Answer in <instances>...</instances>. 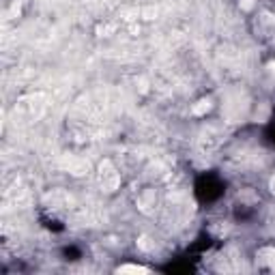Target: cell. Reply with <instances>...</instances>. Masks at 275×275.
<instances>
[{"label": "cell", "instance_id": "6da1fadb", "mask_svg": "<svg viewBox=\"0 0 275 275\" xmlns=\"http://www.w3.org/2000/svg\"><path fill=\"white\" fill-rule=\"evenodd\" d=\"M99 183L106 191H114L116 185H118V172L112 168L110 161H104L101 168H99Z\"/></svg>", "mask_w": 275, "mask_h": 275}, {"label": "cell", "instance_id": "7a4b0ae2", "mask_svg": "<svg viewBox=\"0 0 275 275\" xmlns=\"http://www.w3.org/2000/svg\"><path fill=\"white\" fill-rule=\"evenodd\" d=\"M62 166L69 168L73 174H84V172L88 170V163H84V161H78V159H73V157H69V159L62 161Z\"/></svg>", "mask_w": 275, "mask_h": 275}, {"label": "cell", "instance_id": "3957f363", "mask_svg": "<svg viewBox=\"0 0 275 275\" xmlns=\"http://www.w3.org/2000/svg\"><path fill=\"white\" fill-rule=\"evenodd\" d=\"M118 273H149V269L138 267V264H125V267L118 269Z\"/></svg>", "mask_w": 275, "mask_h": 275}, {"label": "cell", "instance_id": "277c9868", "mask_svg": "<svg viewBox=\"0 0 275 275\" xmlns=\"http://www.w3.org/2000/svg\"><path fill=\"white\" fill-rule=\"evenodd\" d=\"M209 110V101H200V106L194 108V114H204Z\"/></svg>", "mask_w": 275, "mask_h": 275}, {"label": "cell", "instance_id": "5b68a950", "mask_svg": "<svg viewBox=\"0 0 275 275\" xmlns=\"http://www.w3.org/2000/svg\"><path fill=\"white\" fill-rule=\"evenodd\" d=\"M252 5H254V3H252V0H245V3H243V5H241V7H243V9H250V7H252Z\"/></svg>", "mask_w": 275, "mask_h": 275}, {"label": "cell", "instance_id": "8992f818", "mask_svg": "<svg viewBox=\"0 0 275 275\" xmlns=\"http://www.w3.org/2000/svg\"><path fill=\"white\" fill-rule=\"evenodd\" d=\"M271 191L275 194V174H273V179H271Z\"/></svg>", "mask_w": 275, "mask_h": 275}, {"label": "cell", "instance_id": "52a82bcc", "mask_svg": "<svg viewBox=\"0 0 275 275\" xmlns=\"http://www.w3.org/2000/svg\"><path fill=\"white\" fill-rule=\"evenodd\" d=\"M271 69H273V71H275V62H271Z\"/></svg>", "mask_w": 275, "mask_h": 275}, {"label": "cell", "instance_id": "ba28073f", "mask_svg": "<svg viewBox=\"0 0 275 275\" xmlns=\"http://www.w3.org/2000/svg\"><path fill=\"white\" fill-rule=\"evenodd\" d=\"M273 228H275V222H273Z\"/></svg>", "mask_w": 275, "mask_h": 275}]
</instances>
